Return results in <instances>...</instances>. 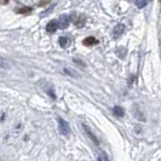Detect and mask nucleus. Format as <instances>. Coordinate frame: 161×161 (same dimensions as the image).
Segmentation results:
<instances>
[{"instance_id": "f8f14e48", "label": "nucleus", "mask_w": 161, "mask_h": 161, "mask_svg": "<svg viewBox=\"0 0 161 161\" xmlns=\"http://www.w3.org/2000/svg\"><path fill=\"white\" fill-rule=\"evenodd\" d=\"M8 68H10V64L8 61L0 57V69H8Z\"/></svg>"}, {"instance_id": "f03ea898", "label": "nucleus", "mask_w": 161, "mask_h": 161, "mask_svg": "<svg viewBox=\"0 0 161 161\" xmlns=\"http://www.w3.org/2000/svg\"><path fill=\"white\" fill-rule=\"evenodd\" d=\"M81 127H82V130H84V132L86 133V136L91 139V142H93V144H96V145H98L99 144V141H98V138L95 136V133L92 132V130L90 129L89 126L85 124V122H82L81 124Z\"/></svg>"}, {"instance_id": "f257e3e1", "label": "nucleus", "mask_w": 161, "mask_h": 161, "mask_svg": "<svg viewBox=\"0 0 161 161\" xmlns=\"http://www.w3.org/2000/svg\"><path fill=\"white\" fill-rule=\"evenodd\" d=\"M57 122H58L59 133H61L62 136H69V135H70V126H69V124H68L64 119H62L61 116L57 118Z\"/></svg>"}, {"instance_id": "7ed1b4c3", "label": "nucleus", "mask_w": 161, "mask_h": 161, "mask_svg": "<svg viewBox=\"0 0 161 161\" xmlns=\"http://www.w3.org/2000/svg\"><path fill=\"white\" fill-rule=\"evenodd\" d=\"M41 87L44 89V91L47 93L48 96L51 97L52 99H56V93H55V90H53V86L50 84V82H47V81H41Z\"/></svg>"}, {"instance_id": "ddd939ff", "label": "nucleus", "mask_w": 161, "mask_h": 161, "mask_svg": "<svg viewBox=\"0 0 161 161\" xmlns=\"http://www.w3.org/2000/svg\"><path fill=\"white\" fill-rule=\"evenodd\" d=\"M73 62H74L75 64L78 65V67H80V68H82V69H84V68L86 67V64H85V62H84V61H81L80 58H73Z\"/></svg>"}, {"instance_id": "4468645a", "label": "nucleus", "mask_w": 161, "mask_h": 161, "mask_svg": "<svg viewBox=\"0 0 161 161\" xmlns=\"http://www.w3.org/2000/svg\"><path fill=\"white\" fill-rule=\"evenodd\" d=\"M63 72H64V74L69 75V76H72V78H78V74L74 73L72 69H69V68H63Z\"/></svg>"}, {"instance_id": "1a4fd4ad", "label": "nucleus", "mask_w": 161, "mask_h": 161, "mask_svg": "<svg viewBox=\"0 0 161 161\" xmlns=\"http://www.w3.org/2000/svg\"><path fill=\"white\" fill-rule=\"evenodd\" d=\"M57 29V22L56 21H50L46 24V32L47 33H55Z\"/></svg>"}, {"instance_id": "9b49d317", "label": "nucleus", "mask_w": 161, "mask_h": 161, "mask_svg": "<svg viewBox=\"0 0 161 161\" xmlns=\"http://www.w3.org/2000/svg\"><path fill=\"white\" fill-rule=\"evenodd\" d=\"M97 159L99 161H107L108 160V156H107V154L104 152H102V150H98V153H97Z\"/></svg>"}, {"instance_id": "423d86ee", "label": "nucleus", "mask_w": 161, "mask_h": 161, "mask_svg": "<svg viewBox=\"0 0 161 161\" xmlns=\"http://www.w3.org/2000/svg\"><path fill=\"white\" fill-rule=\"evenodd\" d=\"M82 44H84L85 46H93V45L98 44V40H97L95 36H87L86 39H84Z\"/></svg>"}, {"instance_id": "39448f33", "label": "nucleus", "mask_w": 161, "mask_h": 161, "mask_svg": "<svg viewBox=\"0 0 161 161\" xmlns=\"http://www.w3.org/2000/svg\"><path fill=\"white\" fill-rule=\"evenodd\" d=\"M125 32V24H118L116 27H114V31H113V38L114 39H118L119 36H121L122 34Z\"/></svg>"}, {"instance_id": "6e6552de", "label": "nucleus", "mask_w": 161, "mask_h": 161, "mask_svg": "<svg viewBox=\"0 0 161 161\" xmlns=\"http://www.w3.org/2000/svg\"><path fill=\"white\" fill-rule=\"evenodd\" d=\"M58 42H59V46L61 47H68L69 46V44H70V39L68 38V36H61L59 39H58Z\"/></svg>"}, {"instance_id": "2eb2a0df", "label": "nucleus", "mask_w": 161, "mask_h": 161, "mask_svg": "<svg viewBox=\"0 0 161 161\" xmlns=\"http://www.w3.org/2000/svg\"><path fill=\"white\" fill-rule=\"evenodd\" d=\"M17 14H29L32 12V8H21L16 10Z\"/></svg>"}, {"instance_id": "dca6fc26", "label": "nucleus", "mask_w": 161, "mask_h": 161, "mask_svg": "<svg viewBox=\"0 0 161 161\" xmlns=\"http://www.w3.org/2000/svg\"><path fill=\"white\" fill-rule=\"evenodd\" d=\"M8 0H0V4H8Z\"/></svg>"}, {"instance_id": "0eeeda50", "label": "nucleus", "mask_w": 161, "mask_h": 161, "mask_svg": "<svg viewBox=\"0 0 161 161\" xmlns=\"http://www.w3.org/2000/svg\"><path fill=\"white\" fill-rule=\"evenodd\" d=\"M113 113L115 116H118V118H122L124 115H125V109L120 107V105H115L113 108Z\"/></svg>"}, {"instance_id": "9d476101", "label": "nucleus", "mask_w": 161, "mask_h": 161, "mask_svg": "<svg viewBox=\"0 0 161 161\" xmlns=\"http://www.w3.org/2000/svg\"><path fill=\"white\" fill-rule=\"evenodd\" d=\"M148 3H149V0H136V1H135L136 6L139 8H143L144 6H147Z\"/></svg>"}, {"instance_id": "20e7f679", "label": "nucleus", "mask_w": 161, "mask_h": 161, "mask_svg": "<svg viewBox=\"0 0 161 161\" xmlns=\"http://www.w3.org/2000/svg\"><path fill=\"white\" fill-rule=\"evenodd\" d=\"M69 23H70V18H69V16L62 15V16H59L58 21H57V27L64 29V28H67V27L69 25Z\"/></svg>"}]
</instances>
